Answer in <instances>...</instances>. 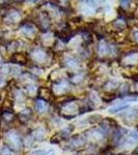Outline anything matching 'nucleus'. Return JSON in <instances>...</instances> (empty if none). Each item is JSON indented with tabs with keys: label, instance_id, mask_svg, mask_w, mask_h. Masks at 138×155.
<instances>
[{
	"label": "nucleus",
	"instance_id": "39448f33",
	"mask_svg": "<svg viewBox=\"0 0 138 155\" xmlns=\"http://www.w3.org/2000/svg\"><path fill=\"white\" fill-rule=\"evenodd\" d=\"M20 116H21V119L23 120V121H25V122L28 121V120L30 119V117H31V110L30 109L24 110V111L20 114Z\"/></svg>",
	"mask_w": 138,
	"mask_h": 155
},
{
	"label": "nucleus",
	"instance_id": "f03ea898",
	"mask_svg": "<svg viewBox=\"0 0 138 155\" xmlns=\"http://www.w3.org/2000/svg\"><path fill=\"white\" fill-rule=\"evenodd\" d=\"M12 59L15 63H23L24 64V63H26V61H27V57L22 53H17V54L12 55Z\"/></svg>",
	"mask_w": 138,
	"mask_h": 155
},
{
	"label": "nucleus",
	"instance_id": "9d476101",
	"mask_svg": "<svg viewBox=\"0 0 138 155\" xmlns=\"http://www.w3.org/2000/svg\"><path fill=\"white\" fill-rule=\"evenodd\" d=\"M135 153H136V155H138V148L136 149V151H135Z\"/></svg>",
	"mask_w": 138,
	"mask_h": 155
},
{
	"label": "nucleus",
	"instance_id": "0eeeda50",
	"mask_svg": "<svg viewBox=\"0 0 138 155\" xmlns=\"http://www.w3.org/2000/svg\"><path fill=\"white\" fill-rule=\"evenodd\" d=\"M0 155H12V152L7 147H5V148H3L0 151Z\"/></svg>",
	"mask_w": 138,
	"mask_h": 155
},
{
	"label": "nucleus",
	"instance_id": "423d86ee",
	"mask_svg": "<svg viewBox=\"0 0 138 155\" xmlns=\"http://www.w3.org/2000/svg\"><path fill=\"white\" fill-rule=\"evenodd\" d=\"M128 104H119V106H117V107H111V109L109 110V112L110 113H117V112H122V111H124V110H126L128 109Z\"/></svg>",
	"mask_w": 138,
	"mask_h": 155
},
{
	"label": "nucleus",
	"instance_id": "20e7f679",
	"mask_svg": "<svg viewBox=\"0 0 138 155\" xmlns=\"http://www.w3.org/2000/svg\"><path fill=\"white\" fill-rule=\"evenodd\" d=\"M30 155H54L53 150H36V151L31 152Z\"/></svg>",
	"mask_w": 138,
	"mask_h": 155
},
{
	"label": "nucleus",
	"instance_id": "7ed1b4c3",
	"mask_svg": "<svg viewBox=\"0 0 138 155\" xmlns=\"http://www.w3.org/2000/svg\"><path fill=\"white\" fill-rule=\"evenodd\" d=\"M47 107V102L46 101H43L41 98H37L36 101V110L39 113H43Z\"/></svg>",
	"mask_w": 138,
	"mask_h": 155
},
{
	"label": "nucleus",
	"instance_id": "6e6552de",
	"mask_svg": "<svg viewBox=\"0 0 138 155\" xmlns=\"http://www.w3.org/2000/svg\"><path fill=\"white\" fill-rule=\"evenodd\" d=\"M129 3H130V1H120V5H122V7L129 5Z\"/></svg>",
	"mask_w": 138,
	"mask_h": 155
},
{
	"label": "nucleus",
	"instance_id": "1a4fd4ad",
	"mask_svg": "<svg viewBox=\"0 0 138 155\" xmlns=\"http://www.w3.org/2000/svg\"><path fill=\"white\" fill-rule=\"evenodd\" d=\"M4 82V80H3V77L1 76V74H0V85H1L2 83H3Z\"/></svg>",
	"mask_w": 138,
	"mask_h": 155
},
{
	"label": "nucleus",
	"instance_id": "f257e3e1",
	"mask_svg": "<svg viewBox=\"0 0 138 155\" xmlns=\"http://www.w3.org/2000/svg\"><path fill=\"white\" fill-rule=\"evenodd\" d=\"M37 94H39L40 98L43 99V101H49L50 98H51V90L48 89V88H44V87H42V88H40L37 90Z\"/></svg>",
	"mask_w": 138,
	"mask_h": 155
}]
</instances>
